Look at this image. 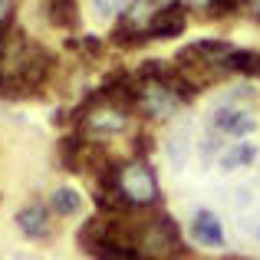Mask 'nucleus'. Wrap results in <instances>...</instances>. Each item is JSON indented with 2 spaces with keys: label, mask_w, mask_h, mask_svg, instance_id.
<instances>
[{
  "label": "nucleus",
  "mask_w": 260,
  "mask_h": 260,
  "mask_svg": "<svg viewBox=\"0 0 260 260\" xmlns=\"http://www.w3.org/2000/svg\"><path fill=\"white\" fill-rule=\"evenodd\" d=\"M132 250H139L145 260H175L181 254V234L178 224L168 214L155 217H132Z\"/></svg>",
  "instance_id": "obj_1"
},
{
  "label": "nucleus",
  "mask_w": 260,
  "mask_h": 260,
  "mask_svg": "<svg viewBox=\"0 0 260 260\" xmlns=\"http://www.w3.org/2000/svg\"><path fill=\"white\" fill-rule=\"evenodd\" d=\"M128 109H132L128 102L115 99V95H109V92H99L95 99H89L86 106L79 109L76 122H79L86 139H92V135L95 139H99V135H119V132H125L128 122H132Z\"/></svg>",
  "instance_id": "obj_2"
},
{
  "label": "nucleus",
  "mask_w": 260,
  "mask_h": 260,
  "mask_svg": "<svg viewBox=\"0 0 260 260\" xmlns=\"http://www.w3.org/2000/svg\"><path fill=\"white\" fill-rule=\"evenodd\" d=\"M115 181H119L122 194L128 198L132 208H152V204H158V178L148 168V161L132 158L125 165H119L115 168Z\"/></svg>",
  "instance_id": "obj_3"
},
{
  "label": "nucleus",
  "mask_w": 260,
  "mask_h": 260,
  "mask_svg": "<svg viewBox=\"0 0 260 260\" xmlns=\"http://www.w3.org/2000/svg\"><path fill=\"white\" fill-rule=\"evenodd\" d=\"M165 10V7L158 4V0H132V4L125 7V13L119 17V30H128V33H139V37H148V30H152L155 17ZM152 40V37H148Z\"/></svg>",
  "instance_id": "obj_4"
},
{
  "label": "nucleus",
  "mask_w": 260,
  "mask_h": 260,
  "mask_svg": "<svg viewBox=\"0 0 260 260\" xmlns=\"http://www.w3.org/2000/svg\"><path fill=\"white\" fill-rule=\"evenodd\" d=\"M17 228L23 231L30 241H46V237L53 234L50 211H46L43 204H26V208L17 214Z\"/></svg>",
  "instance_id": "obj_5"
},
{
  "label": "nucleus",
  "mask_w": 260,
  "mask_h": 260,
  "mask_svg": "<svg viewBox=\"0 0 260 260\" xmlns=\"http://www.w3.org/2000/svg\"><path fill=\"white\" fill-rule=\"evenodd\" d=\"M184 23H188V17H184V7H181V4H172V7H165V10L155 17L148 37H152V40L178 37V33H184Z\"/></svg>",
  "instance_id": "obj_6"
},
{
  "label": "nucleus",
  "mask_w": 260,
  "mask_h": 260,
  "mask_svg": "<svg viewBox=\"0 0 260 260\" xmlns=\"http://www.w3.org/2000/svg\"><path fill=\"white\" fill-rule=\"evenodd\" d=\"M191 231H194L198 244H204V247H221V244H224V228H221V221H217V214L208 211V208H201L194 214Z\"/></svg>",
  "instance_id": "obj_7"
},
{
  "label": "nucleus",
  "mask_w": 260,
  "mask_h": 260,
  "mask_svg": "<svg viewBox=\"0 0 260 260\" xmlns=\"http://www.w3.org/2000/svg\"><path fill=\"white\" fill-rule=\"evenodd\" d=\"M46 20H50L56 30H76L79 26L76 0H46Z\"/></svg>",
  "instance_id": "obj_8"
},
{
  "label": "nucleus",
  "mask_w": 260,
  "mask_h": 260,
  "mask_svg": "<svg viewBox=\"0 0 260 260\" xmlns=\"http://www.w3.org/2000/svg\"><path fill=\"white\" fill-rule=\"evenodd\" d=\"M260 148L250 145V142H234L228 152H221V168L224 172H234V168H250L257 161Z\"/></svg>",
  "instance_id": "obj_9"
},
{
  "label": "nucleus",
  "mask_w": 260,
  "mask_h": 260,
  "mask_svg": "<svg viewBox=\"0 0 260 260\" xmlns=\"http://www.w3.org/2000/svg\"><path fill=\"white\" fill-rule=\"evenodd\" d=\"M191 155V125L181 122L172 135H168V158H172V168H184Z\"/></svg>",
  "instance_id": "obj_10"
},
{
  "label": "nucleus",
  "mask_w": 260,
  "mask_h": 260,
  "mask_svg": "<svg viewBox=\"0 0 260 260\" xmlns=\"http://www.w3.org/2000/svg\"><path fill=\"white\" fill-rule=\"evenodd\" d=\"M50 208L56 211L59 217H73V214L83 211V198H79V191H73V188H56L53 198H50Z\"/></svg>",
  "instance_id": "obj_11"
},
{
  "label": "nucleus",
  "mask_w": 260,
  "mask_h": 260,
  "mask_svg": "<svg viewBox=\"0 0 260 260\" xmlns=\"http://www.w3.org/2000/svg\"><path fill=\"white\" fill-rule=\"evenodd\" d=\"M228 63H231L234 73H244V76H257L260 79V53L257 50H231Z\"/></svg>",
  "instance_id": "obj_12"
},
{
  "label": "nucleus",
  "mask_w": 260,
  "mask_h": 260,
  "mask_svg": "<svg viewBox=\"0 0 260 260\" xmlns=\"http://www.w3.org/2000/svg\"><path fill=\"white\" fill-rule=\"evenodd\" d=\"M95 260H145L139 254V250H132V247H119V244H109V247H102L99 250V257Z\"/></svg>",
  "instance_id": "obj_13"
},
{
  "label": "nucleus",
  "mask_w": 260,
  "mask_h": 260,
  "mask_svg": "<svg viewBox=\"0 0 260 260\" xmlns=\"http://www.w3.org/2000/svg\"><path fill=\"white\" fill-rule=\"evenodd\" d=\"M237 112H241V109H234L231 102H224V106H217V109H214V119H211V122H214L217 132L228 135V128H231V122L237 119Z\"/></svg>",
  "instance_id": "obj_14"
},
{
  "label": "nucleus",
  "mask_w": 260,
  "mask_h": 260,
  "mask_svg": "<svg viewBox=\"0 0 260 260\" xmlns=\"http://www.w3.org/2000/svg\"><path fill=\"white\" fill-rule=\"evenodd\" d=\"M257 128V122H254V115L250 112H237V119L231 122V128H228V135H234V139H244V135H250Z\"/></svg>",
  "instance_id": "obj_15"
},
{
  "label": "nucleus",
  "mask_w": 260,
  "mask_h": 260,
  "mask_svg": "<svg viewBox=\"0 0 260 260\" xmlns=\"http://www.w3.org/2000/svg\"><path fill=\"white\" fill-rule=\"evenodd\" d=\"M132 4V0H92V7H95V13L99 17H115V13H125V7Z\"/></svg>",
  "instance_id": "obj_16"
},
{
  "label": "nucleus",
  "mask_w": 260,
  "mask_h": 260,
  "mask_svg": "<svg viewBox=\"0 0 260 260\" xmlns=\"http://www.w3.org/2000/svg\"><path fill=\"white\" fill-rule=\"evenodd\" d=\"M184 10H217V0H178Z\"/></svg>",
  "instance_id": "obj_17"
},
{
  "label": "nucleus",
  "mask_w": 260,
  "mask_h": 260,
  "mask_svg": "<svg viewBox=\"0 0 260 260\" xmlns=\"http://www.w3.org/2000/svg\"><path fill=\"white\" fill-rule=\"evenodd\" d=\"M241 7H247V0H217V10H224V13H234Z\"/></svg>",
  "instance_id": "obj_18"
},
{
  "label": "nucleus",
  "mask_w": 260,
  "mask_h": 260,
  "mask_svg": "<svg viewBox=\"0 0 260 260\" xmlns=\"http://www.w3.org/2000/svg\"><path fill=\"white\" fill-rule=\"evenodd\" d=\"M10 13H13V0H0V26L10 23Z\"/></svg>",
  "instance_id": "obj_19"
},
{
  "label": "nucleus",
  "mask_w": 260,
  "mask_h": 260,
  "mask_svg": "<svg viewBox=\"0 0 260 260\" xmlns=\"http://www.w3.org/2000/svg\"><path fill=\"white\" fill-rule=\"evenodd\" d=\"M214 148H217V139H214V135H208V139H204V145H201V155H204V158H211V155H214Z\"/></svg>",
  "instance_id": "obj_20"
},
{
  "label": "nucleus",
  "mask_w": 260,
  "mask_h": 260,
  "mask_svg": "<svg viewBox=\"0 0 260 260\" xmlns=\"http://www.w3.org/2000/svg\"><path fill=\"white\" fill-rule=\"evenodd\" d=\"M247 7H250V17L260 20V0H247Z\"/></svg>",
  "instance_id": "obj_21"
}]
</instances>
